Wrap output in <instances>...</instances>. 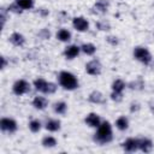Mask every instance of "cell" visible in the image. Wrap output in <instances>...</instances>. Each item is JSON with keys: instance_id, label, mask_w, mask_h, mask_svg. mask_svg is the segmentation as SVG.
I'll return each mask as SVG.
<instances>
[{"instance_id": "1", "label": "cell", "mask_w": 154, "mask_h": 154, "mask_svg": "<svg viewBox=\"0 0 154 154\" xmlns=\"http://www.w3.org/2000/svg\"><path fill=\"white\" fill-rule=\"evenodd\" d=\"M112 126L109 124V122H103L99 125L97 131L95 132L94 140L100 143V144H105L112 141Z\"/></svg>"}, {"instance_id": "2", "label": "cell", "mask_w": 154, "mask_h": 154, "mask_svg": "<svg viewBox=\"0 0 154 154\" xmlns=\"http://www.w3.org/2000/svg\"><path fill=\"white\" fill-rule=\"evenodd\" d=\"M59 84L64 88V89H67V90H73L78 87V81L77 78L75 77V75H72L71 72L69 71H61L59 73Z\"/></svg>"}, {"instance_id": "3", "label": "cell", "mask_w": 154, "mask_h": 154, "mask_svg": "<svg viewBox=\"0 0 154 154\" xmlns=\"http://www.w3.org/2000/svg\"><path fill=\"white\" fill-rule=\"evenodd\" d=\"M34 87L36 90L45 94H53L57 90V85L52 82H47L43 78H37L34 81Z\"/></svg>"}, {"instance_id": "4", "label": "cell", "mask_w": 154, "mask_h": 154, "mask_svg": "<svg viewBox=\"0 0 154 154\" xmlns=\"http://www.w3.org/2000/svg\"><path fill=\"white\" fill-rule=\"evenodd\" d=\"M134 57L138 61H141V63H143L146 65L152 61V55H150L149 51L147 48H144V47H136L134 49Z\"/></svg>"}, {"instance_id": "5", "label": "cell", "mask_w": 154, "mask_h": 154, "mask_svg": "<svg viewBox=\"0 0 154 154\" xmlns=\"http://www.w3.org/2000/svg\"><path fill=\"white\" fill-rule=\"evenodd\" d=\"M12 90L16 95H23L30 90V84L24 79H19L13 84Z\"/></svg>"}, {"instance_id": "6", "label": "cell", "mask_w": 154, "mask_h": 154, "mask_svg": "<svg viewBox=\"0 0 154 154\" xmlns=\"http://www.w3.org/2000/svg\"><path fill=\"white\" fill-rule=\"evenodd\" d=\"M0 128L5 132H14L17 130V123L11 118H2L0 120Z\"/></svg>"}, {"instance_id": "7", "label": "cell", "mask_w": 154, "mask_h": 154, "mask_svg": "<svg viewBox=\"0 0 154 154\" xmlns=\"http://www.w3.org/2000/svg\"><path fill=\"white\" fill-rule=\"evenodd\" d=\"M85 71L91 76H97L101 72V64L99 60H91L85 65Z\"/></svg>"}, {"instance_id": "8", "label": "cell", "mask_w": 154, "mask_h": 154, "mask_svg": "<svg viewBox=\"0 0 154 154\" xmlns=\"http://www.w3.org/2000/svg\"><path fill=\"white\" fill-rule=\"evenodd\" d=\"M72 25H73V28H75L76 30H78V31H85V30H88V28H89L88 20H87L85 18H83V17H76V18H73Z\"/></svg>"}, {"instance_id": "9", "label": "cell", "mask_w": 154, "mask_h": 154, "mask_svg": "<svg viewBox=\"0 0 154 154\" xmlns=\"http://www.w3.org/2000/svg\"><path fill=\"white\" fill-rule=\"evenodd\" d=\"M85 124L90 128H99V125L101 124V119L96 113H89L85 117Z\"/></svg>"}, {"instance_id": "10", "label": "cell", "mask_w": 154, "mask_h": 154, "mask_svg": "<svg viewBox=\"0 0 154 154\" xmlns=\"http://www.w3.org/2000/svg\"><path fill=\"white\" fill-rule=\"evenodd\" d=\"M79 51H81V48H79L78 46H76V45H71V46H67V47L65 48V51H64V55H65L67 59H73V58H76V57L78 55Z\"/></svg>"}, {"instance_id": "11", "label": "cell", "mask_w": 154, "mask_h": 154, "mask_svg": "<svg viewBox=\"0 0 154 154\" xmlns=\"http://www.w3.org/2000/svg\"><path fill=\"white\" fill-rule=\"evenodd\" d=\"M108 6H109L108 0H97V1L95 2V5H94L93 10H94V12H96V13H105V12H107Z\"/></svg>"}, {"instance_id": "12", "label": "cell", "mask_w": 154, "mask_h": 154, "mask_svg": "<svg viewBox=\"0 0 154 154\" xmlns=\"http://www.w3.org/2000/svg\"><path fill=\"white\" fill-rule=\"evenodd\" d=\"M123 148L126 152H135L138 149V140L137 138H128L123 143Z\"/></svg>"}, {"instance_id": "13", "label": "cell", "mask_w": 154, "mask_h": 154, "mask_svg": "<svg viewBox=\"0 0 154 154\" xmlns=\"http://www.w3.org/2000/svg\"><path fill=\"white\" fill-rule=\"evenodd\" d=\"M138 148L144 153H149L153 149V143L149 138H140L138 140Z\"/></svg>"}, {"instance_id": "14", "label": "cell", "mask_w": 154, "mask_h": 154, "mask_svg": "<svg viewBox=\"0 0 154 154\" xmlns=\"http://www.w3.org/2000/svg\"><path fill=\"white\" fill-rule=\"evenodd\" d=\"M88 100H89L90 102H93V103H102V102H105L103 95H102L100 91H97V90L91 91V93L89 94V96H88Z\"/></svg>"}, {"instance_id": "15", "label": "cell", "mask_w": 154, "mask_h": 154, "mask_svg": "<svg viewBox=\"0 0 154 154\" xmlns=\"http://www.w3.org/2000/svg\"><path fill=\"white\" fill-rule=\"evenodd\" d=\"M48 105V101L46 97L43 96H36L34 100H32V106L37 109H45Z\"/></svg>"}, {"instance_id": "16", "label": "cell", "mask_w": 154, "mask_h": 154, "mask_svg": "<svg viewBox=\"0 0 154 154\" xmlns=\"http://www.w3.org/2000/svg\"><path fill=\"white\" fill-rule=\"evenodd\" d=\"M10 42L14 46H23L24 42H25V38L22 34L19 32H13L11 36H10Z\"/></svg>"}, {"instance_id": "17", "label": "cell", "mask_w": 154, "mask_h": 154, "mask_svg": "<svg viewBox=\"0 0 154 154\" xmlns=\"http://www.w3.org/2000/svg\"><path fill=\"white\" fill-rule=\"evenodd\" d=\"M57 38L63 41V42H66L71 38V32L66 29H60L58 32H57Z\"/></svg>"}, {"instance_id": "18", "label": "cell", "mask_w": 154, "mask_h": 154, "mask_svg": "<svg viewBox=\"0 0 154 154\" xmlns=\"http://www.w3.org/2000/svg\"><path fill=\"white\" fill-rule=\"evenodd\" d=\"M46 129L49 130V131H58L60 129V122L59 120H55V119L48 120L46 123Z\"/></svg>"}, {"instance_id": "19", "label": "cell", "mask_w": 154, "mask_h": 154, "mask_svg": "<svg viewBox=\"0 0 154 154\" xmlns=\"http://www.w3.org/2000/svg\"><path fill=\"white\" fill-rule=\"evenodd\" d=\"M124 88H125V83L122 79H116L112 83V90L116 93H123Z\"/></svg>"}, {"instance_id": "20", "label": "cell", "mask_w": 154, "mask_h": 154, "mask_svg": "<svg viewBox=\"0 0 154 154\" xmlns=\"http://www.w3.org/2000/svg\"><path fill=\"white\" fill-rule=\"evenodd\" d=\"M116 126L119 129V130H126L128 129V126H129V122H128V119L125 118V117H119L118 119H117V122H116Z\"/></svg>"}, {"instance_id": "21", "label": "cell", "mask_w": 154, "mask_h": 154, "mask_svg": "<svg viewBox=\"0 0 154 154\" xmlns=\"http://www.w3.org/2000/svg\"><path fill=\"white\" fill-rule=\"evenodd\" d=\"M81 49H82L87 55H93V54L95 53V51H96V47H95L93 43H84V45L81 47Z\"/></svg>"}, {"instance_id": "22", "label": "cell", "mask_w": 154, "mask_h": 154, "mask_svg": "<svg viewBox=\"0 0 154 154\" xmlns=\"http://www.w3.org/2000/svg\"><path fill=\"white\" fill-rule=\"evenodd\" d=\"M54 112L55 113H59V114H64L65 112H66V108H67V105L65 103V102H63V101H60V102H57V103H54Z\"/></svg>"}, {"instance_id": "23", "label": "cell", "mask_w": 154, "mask_h": 154, "mask_svg": "<svg viewBox=\"0 0 154 154\" xmlns=\"http://www.w3.org/2000/svg\"><path fill=\"white\" fill-rule=\"evenodd\" d=\"M16 2L23 10H30L34 7V0H16Z\"/></svg>"}, {"instance_id": "24", "label": "cell", "mask_w": 154, "mask_h": 154, "mask_svg": "<svg viewBox=\"0 0 154 154\" xmlns=\"http://www.w3.org/2000/svg\"><path fill=\"white\" fill-rule=\"evenodd\" d=\"M42 144L45 147H49L51 148V147H54L57 144V140L54 137H52V136H46L42 140Z\"/></svg>"}, {"instance_id": "25", "label": "cell", "mask_w": 154, "mask_h": 154, "mask_svg": "<svg viewBox=\"0 0 154 154\" xmlns=\"http://www.w3.org/2000/svg\"><path fill=\"white\" fill-rule=\"evenodd\" d=\"M29 129H30L32 132H38L40 129H41V123H40L38 120L34 119V120H31V122L29 123Z\"/></svg>"}, {"instance_id": "26", "label": "cell", "mask_w": 154, "mask_h": 154, "mask_svg": "<svg viewBox=\"0 0 154 154\" xmlns=\"http://www.w3.org/2000/svg\"><path fill=\"white\" fill-rule=\"evenodd\" d=\"M8 11H11V12H14V13H22V11H23V8L17 4V2H14V4H11L10 6H8Z\"/></svg>"}, {"instance_id": "27", "label": "cell", "mask_w": 154, "mask_h": 154, "mask_svg": "<svg viewBox=\"0 0 154 154\" xmlns=\"http://www.w3.org/2000/svg\"><path fill=\"white\" fill-rule=\"evenodd\" d=\"M96 26L99 30H109V23H107L106 20H100L96 23Z\"/></svg>"}, {"instance_id": "28", "label": "cell", "mask_w": 154, "mask_h": 154, "mask_svg": "<svg viewBox=\"0 0 154 154\" xmlns=\"http://www.w3.org/2000/svg\"><path fill=\"white\" fill-rule=\"evenodd\" d=\"M111 99H112V100H114V101H120V100L123 99V95H122V93L112 91V94H111Z\"/></svg>"}, {"instance_id": "29", "label": "cell", "mask_w": 154, "mask_h": 154, "mask_svg": "<svg viewBox=\"0 0 154 154\" xmlns=\"http://www.w3.org/2000/svg\"><path fill=\"white\" fill-rule=\"evenodd\" d=\"M40 36H41L42 38H49V36H51V32H49L47 29H43V30L40 32Z\"/></svg>"}, {"instance_id": "30", "label": "cell", "mask_w": 154, "mask_h": 154, "mask_svg": "<svg viewBox=\"0 0 154 154\" xmlns=\"http://www.w3.org/2000/svg\"><path fill=\"white\" fill-rule=\"evenodd\" d=\"M107 42H109L111 45L116 46V45L118 43V40H117V37H113V36H108V37H107Z\"/></svg>"}, {"instance_id": "31", "label": "cell", "mask_w": 154, "mask_h": 154, "mask_svg": "<svg viewBox=\"0 0 154 154\" xmlns=\"http://www.w3.org/2000/svg\"><path fill=\"white\" fill-rule=\"evenodd\" d=\"M6 66V59L5 57H1V69H4Z\"/></svg>"}]
</instances>
